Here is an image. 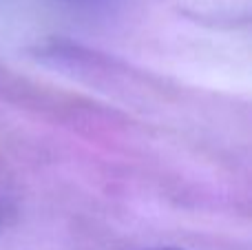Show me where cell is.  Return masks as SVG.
<instances>
[{
    "label": "cell",
    "instance_id": "1",
    "mask_svg": "<svg viewBox=\"0 0 252 250\" xmlns=\"http://www.w3.org/2000/svg\"><path fill=\"white\" fill-rule=\"evenodd\" d=\"M155 250H177V248H155Z\"/></svg>",
    "mask_w": 252,
    "mask_h": 250
}]
</instances>
